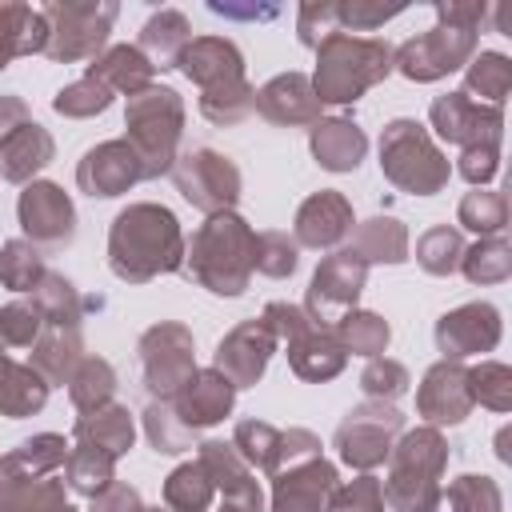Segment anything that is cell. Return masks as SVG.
I'll use <instances>...</instances> for the list:
<instances>
[{
	"instance_id": "6da1fadb",
	"label": "cell",
	"mask_w": 512,
	"mask_h": 512,
	"mask_svg": "<svg viewBox=\"0 0 512 512\" xmlns=\"http://www.w3.org/2000/svg\"><path fill=\"white\" fill-rule=\"evenodd\" d=\"M108 264L128 284L176 272L184 264V236L176 216L160 204H128L108 232Z\"/></svg>"
},
{
	"instance_id": "83f0119b",
	"label": "cell",
	"mask_w": 512,
	"mask_h": 512,
	"mask_svg": "<svg viewBox=\"0 0 512 512\" xmlns=\"http://www.w3.org/2000/svg\"><path fill=\"white\" fill-rule=\"evenodd\" d=\"M364 152H368V140H364V132L352 120L336 116V120L312 124V156L320 160V168H328V172H352L364 160Z\"/></svg>"
},
{
	"instance_id": "7c38bea8",
	"label": "cell",
	"mask_w": 512,
	"mask_h": 512,
	"mask_svg": "<svg viewBox=\"0 0 512 512\" xmlns=\"http://www.w3.org/2000/svg\"><path fill=\"white\" fill-rule=\"evenodd\" d=\"M172 180H176L180 196H184L188 204H196L200 212H208V216L232 212V204H236V196H240V172H236V164H232L228 156L212 152V148L176 156Z\"/></svg>"
},
{
	"instance_id": "7dc6e473",
	"label": "cell",
	"mask_w": 512,
	"mask_h": 512,
	"mask_svg": "<svg viewBox=\"0 0 512 512\" xmlns=\"http://www.w3.org/2000/svg\"><path fill=\"white\" fill-rule=\"evenodd\" d=\"M252 272H264L272 280H284L296 272V240L288 232H260L252 244Z\"/></svg>"
},
{
	"instance_id": "c3c4849f",
	"label": "cell",
	"mask_w": 512,
	"mask_h": 512,
	"mask_svg": "<svg viewBox=\"0 0 512 512\" xmlns=\"http://www.w3.org/2000/svg\"><path fill=\"white\" fill-rule=\"evenodd\" d=\"M508 220V200L500 192H468L460 200V224L484 236H500Z\"/></svg>"
},
{
	"instance_id": "e0dca14e",
	"label": "cell",
	"mask_w": 512,
	"mask_h": 512,
	"mask_svg": "<svg viewBox=\"0 0 512 512\" xmlns=\"http://www.w3.org/2000/svg\"><path fill=\"white\" fill-rule=\"evenodd\" d=\"M272 352H276V336L268 332V324H264V320H244V324H236V328L220 340L212 368H216L232 388H248V384L260 380V372H264V364H268Z\"/></svg>"
},
{
	"instance_id": "6f0895ef",
	"label": "cell",
	"mask_w": 512,
	"mask_h": 512,
	"mask_svg": "<svg viewBox=\"0 0 512 512\" xmlns=\"http://www.w3.org/2000/svg\"><path fill=\"white\" fill-rule=\"evenodd\" d=\"M396 12H400V4H392V8H380V4H336V24H340V32H344V24H352V32H364V28L384 24Z\"/></svg>"
},
{
	"instance_id": "4dcf8cb0",
	"label": "cell",
	"mask_w": 512,
	"mask_h": 512,
	"mask_svg": "<svg viewBox=\"0 0 512 512\" xmlns=\"http://www.w3.org/2000/svg\"><path fill=\"white\" fill-rule=\"evenodd\" d=\"M80 328H56V324H44L40 340L32 344V368L48 380V384H64L76 364L84 360L80 356Z\"/></svg>"
},
{
	"instance_id": "9f6ffc18",
	"label": "cell",
	"mask_w": 512,
	"mask_h": 512,
	"mask_svg": "<svg viewBox=\"0 0 512 512\" xmlns=\"http://www.w3.org/2000/svg\"><path fill=\"white\" fill-rule=\"evenodd\" d=\"M332 32H340L336 24V4H304L300 8V40L308 48H320Z\"/></svg>"
},
{
	"instance_id": "d6a6232c",
	"label": "cell",
	"mask_w": 512,
	"mask_h": 512,
	"mask_svg": "<svg viewBox=\"0 0 512 512\" xmlns=\"http://www.w3.org/2000/svg\"><path fill=\"white\" fill-rule=\"evenodd\" d=\"M152 64L144 60V52L140 48H128V44H120V48H112L108 56H100L96 64H88V76L92 80H100L108 92H140V88H148L152 84Z\"/></svg>"
},
{
	"instance_id": "9a60e30c",
	"label": "cell",
	"mask_w": 512,
	"mask_h": 512,
	"mask_svg": "<svg viewBox=\"0 0 512 512\" xmlns=\"http://www.w3.org/2000/svg\"><path fill=\"white\" fill-rule=\"evenodd\" d=\"M364 276H368V264L352 248H340V252L324 256L320 268H316V276H312L308 300H304L308 320L316 328H332L344 312L356 308V296L364 288Z\"/></svg>"
},
{
	"instance_id": "bcb514c9",
	"label": "cell",
	"mask_w": 512,
	"mask_h": 512,
	"mask_svg": "<svg viewBox=\"0 0 512 512\" xmlns=\"http://www.w3.org/2000/svg\"><path fill=\"white\" fill-rule=\"evenodd\" d=\"M144 432H148V440H152L156 452H188L192 440H196V432H188L176 420V412H172L168 400H152V408L144 412Z\"/></svg>"
},
{
	"instance_id": "7a4b0ae2",
	"label": "cell",
	"mask_w": 512,
	"mask_h": 512,
	"mask_svg": "<svg viewBox=\"0 0 512 512\" xmlns=\"http://www.w3.org/2000/svg\"><path fill=\"white\" fill-rule=\"evenodd\" d=\"M176 64L188 80L200 84V112L212 124L228 128V124H240L252 112L256 92L244 80V60H240L232 40H224V36L188 40V48L180 52Z\"/></svg>"
},
{
	"instance_id": "ab89813d",
	"label": "cell",
	"mask_w": 512,
	"mask_h": 512,
	"mask_svg": "<svg viewBox=\"0 0 512 512\" xmlns=\"http://www.w3.org/2000/svg\"><path fill=\"white\" fill-rule=\"evenodd\" d=\"M428 512H500V488L488 476H460L436 492Z\"/></svg>"
},
{
	"instance_id": "cb8c5ba5",
	"label": "cell",
	"mask_w": 512,
	"mask_h": 512,
	"mask_svg": "<svg viewBox=\"0 0 512 512\" xmlns=\"http://www.w3.org/2000/svg\"><path fill=\"white\" fill-rule=\"evenodd\" d=\"M232 396H236V388H232L216 368H204V372H196L168 404H172L176 420H180L188 432H200V428H208V424H216V420H224V416L232 412Z\"/></svg>"
},
{
	"instance_id": "ba28073f",
	"label": "cell",
	"mask_w": 512,
	"mask_h": 512,
	"mask_svg": "<svg viewBox=\"0 0 512 512\" xmlns=\"http://www.w3.org/2000/svg\"><path fill=\"white\" fill-rule=\"evenodd\" d=\"M380 168L400 192L432 196L448 184V160L416 120H392L380 136Z\"/></svg>"
},
{
	"instance_id": "4fadbf2b",
	"label": "cell",
	"mask_w": 512,
	"mask_h": 512,
	"mask_svg": "<svg viewBox=\"0 0 512 512\" xmlns=\"http://www.w3.org/2000/svg\"><path fill=\"white\" fill-rule=\"evenodd\" d=\"M140 360H144V384L156 400H172L192 376V332L184 324H156L140 336Z\"/></svg>"
},
{
	"instance_id": "f5cc1de1",
	"label": "cell",
	"mask_w": 512,
	"mask_h": 512,
	"mask_svg": "<svg viewBox=\"0 0 512 512\" xmlns=\"http://www.w3.org/2000/svg\"><path fill=\"white\" fill-rule=\"evenodd\" d=\"M324 512H384V488L376 476H356L352 484H336Z\"/></svg>"
},
{
	"instance_id": "d4e9b609",
	"label": "cell",
	"mask_w": 512,
	"mask_h": 512,
	"mask_svg": "<svg viewBox=\"0 0 512 512\" xmlns=\"http://www.w3.org/2000/svg\"><path fill=\"white\" fill-rule=\"evenodd\" d=\"M252 108L272 120V124H320V100L312 92V80L300 76V72H288V76H276L268 80Z\"/></svg>"
},
{
	"instance_id": "9c48e42d",
	"label": "cell",
	"mask_w": 512,
	"mask_h": 512,
	"mask_svg": "<svg viewBox=\"0 0 512 512\" xmlns=\"http://www.w3.org/2000/svg\"><path fill=\"white\" fill-rule=\"evenodd\" d=\"M260 320L268 324V332L276 340L288 344V360H292V372L296 376H304V380H332L344 368V356L348 352L336 344V336L328 328H316L304 308L272 300Z\"/></svg>"
},
{
	"instance_id": "277c9868",
	"label": "cell",
	"mask_w": 512,
	"mask_h": 512,
	"mask_svg": "<svg viewBox=\"0 0 512 512\" xmlns=\"http://www.w3.org/2000/svg\"><path fill=\"white\" fill-rule=\"evenodd\" d=\"M392 72V48L384 40H364L348 32H332L316 48V76L312 92L320 104H352L372 84Z\"/></svg>"
},
{
	"instance_id": "5bb4252c",
	"label": "cell",
	"mask_w": 512,
	"mask_h": 512,
	"mask_svg": "<svg viewBox=\"0 0 512 512\" xmlns=\"http://www.w3.org/2000/svg\"><path fill=\"white\" fill-rule=\"evenodd\" d=\"M232 448L240 452V460L248 468H260L268 476L320 456V440L308 428H288L284 432V428H272L264 420H240L236 436H232Z\"/></svg>"
},
{
	"instance_id": "681fc988",
	"label": "cell",
	"mask_w": 512,
	"mask_h": 512,
	"mask_svg": "<svg viewBox=\"0 0 512 512\" xmlns=\"http://www.w3.org/2000/svg\"><path fill=\"white\" fill-rule=\"evenodd\" d=\"M12 460L28 472V476H52L64 460H68V444H64V436H56V432H44V436H32V440H24L16 452H12Z\"/></svg>"
},
{
	"instance_id": "6125c7cd",
	"label": "cell",
	"mask_w": 512,
	"mask_h": 512,
	"mask_svg": "<svg viewBox=\"0 0 512 512\" xmlns=\"http://www.w3.org/2000/svg\"><path fill=\"white\" fill-rule=\"evenodd\" d=\"M212 12H220V16H276V8H228V4H212Z\"/></svg>"
},
{
	"instance_id": "f6af8a7d",
	"label": "cell",
	"mask_w": 512,
	"mask_h": 512,
	"mask_svg": "<svg viewBox=\"0 0 512 512\" xmlns=\"http://www.w3.org/2000/svg\"><path fill=\"white\" fill-rule=\"evenodd\" d=\"M508 84H512V64L500 52H484V56L472 60V68H468V96L480 92L488 100V108H500V100L508 96Z\"/></svg>"
},
{
	"instance_id": "816d5d0a",
	"label": "cell",
	"mask_w": 512,
	"mask_h": 512,
	"mask_svg": "<svg viewBox=\"0 0 512 512\" xmlns=\"http://www.w3.org/2000/svg\"><path fill=\"white\" fill-rule=\"evenodd\" d=\"M108 104H112V92H108L100 80H92V76H84V80L60 88L56 100H52V108H56L60 116H72V120L96 116V112H104Z\"/></svg>"
},
{
	"instance_id": "60d3db41",
	"label": "cell",
	"mask_w": 512,
	"mask_h": 512,
	"mask_svg": "<svg viewBox=\"0 0 512 512\" xmlns=\"http://www.w3.org/2000/svg\"><path fill=\"white\" fill-rule=\"evenodd\" d=\"M212 496H216V488H212V480H208V472H204L200 460L180 464L168 476V484H164V504L172 512H208Z\"/></svg>"
},
{
	"instance_id": "94428289",
	"label": "cell",
	"mask_w": 512,
	"mask_h": 512,
	"mask_svg": "<svg viewBox=\"0 0 512 512\" xmlns=\"http://www.w3.org/2000/svg\"><path fill=\"white\" fill-rule=\"evenodd\" d=\"M20 124H28V108L20 96H0V140L8 132H16Z\"/></svg>"
},
{
	"instance_id": "d590c367",
	"label": "cell",
	"mask_w": 512,
	"mask_h": 512,
	"mask_svg": "<svg viewBox=\"0 0 512 512\" xmlns=\"http://www.w3.org/2000/svg\"><path fill=\"white\" fill-rule=\"evenodd\" d=\"M64 476H68V488L72 492L100 496L116 480V456L104 452V448H92V444H76V448H68Z\"/></svg>"
},
{
	"instance_id": "680465c9",
	"label": "cell",
	"mask_w": 512,
	"mask_h": 512,
	"mask_svg": "<svg viewBox=\"0 0 512 512\" xmlns=\"http://www.w3.org/2000/svg\"><path fill=\"white\" fill-rule=\"evenodd\" d=\"M496 156H500V148L496 144H472V148H464V156H460V176L464 180H472V184H484V180H492L496 176Z\"/></svg>"
},
{
	"instance_id": "30bf717a",
	"label": "cell",
	"mask_w": 512,
	"mask_h": 512,
	"mask_svg": "<svg viewBox=\"0 0 512 512\" xmlns=\"http://www.w3.org/2000/svg\"><path fill=\"white\" fill-rule=\"evenodd\" d=\"M400 428H404V416H400L392 404L368 400V404L352 408V412L344 416V424L336 428V452H340V460H344L348 468L368 472V468H376V464L388 460L392 436H396Z\"/></svg>"
},
{
	"instance_id": "8992f818",
	"label": "cell",
	"mask_w": 512,
	"mask_h": 512,
	"mask_svg": "<svg viewBox=\"0 0 512 512\" xmlns=\"http://www.w3.org/2000/svg\"><path fill=\"white\" fill-rule=\"evenodd\" d=\"M128 144L144 168V180L172 172L176 164V140L184 128V104L172 88L148 84L128 96Z\"/></svg>"
},
{
	"instance_id": "b9f144b4",
	"label": "cell",
	"mask_w": 512,
	"mask_h": 512,
	"mask_svg": "<svg viewBox=\"0 0 512 512\" xmlns=\"http://www.w3.org/2000/svg\"><path fill=\"white\" fill-rule=\"evenodd\" d=\"M44 256L36 244L28 240H8L0 248V284L12 288V292H36L40 280H44Z\"/></svg>"
},
{
	"instance_id": "ac0fdd59",
	"label": "cell",
	"mask_w": 512,
	"mask_h": 512,
	"mask_svg": "<svg viewBox=\"0 0 512 512\" xmlns=\"http://www.w3.org/2000/svg\"><path fill=\"white\" fill-rule=\"evenodd\" d=\"M432 128L448 144H496L500 140V108H484L468 92H448L432 100Z\"/></svg>"
},
{
	"instance_id": "836d02e7",
	"label": "cell",
	"mask_w": 512,
	"mask_h": 512,
	"mask_svg": "<svg viewBox=\"0 0 512 512\" xmlns=\"http://www.w3.org/2000/svg\"><path fill=\"white\" fill-rule=\"evenodd\" d=\"M188 48V20L176 12V8H164L160 16H152L148 24H144V32H140V52H144V60L156 68H168V64H176L180 60V52Z\"/></svg>"
},
{
	"instance_id": "e575fe53",
	"label": "cell",
	"mask_w": 512,
	"mask_h": 512,
	"mask_svg": "<svg viewBox=\"0 0 512 512\" xmlns=\"http://www.w3.org/2000/svg\"><path fill=\"white\" fill-rule=\"evenodd\" d=\"M352 252H356L364 264H380V260H384V264H400V260H408V232L400 228V220L376 216V220H368V224L356 228Z\"/></svg>"
},
{
	"instance_id": "3957f363",
	"label": "cell",
	"mask_w": 512,
	"mask_h": 512,
	"mask_svg": "<svg viewBox=\"0 0 512 512\" xmlns=\"http://www.w3.org/2000/svg\"><path fill=\"white\" fill-rule=\"evenodd\" d=\"M252 244L256 232L236 212H216L196 228L192 244L184 248L188 276L216 296H240L252 280Z\"/></svg>"
},
{
	"instance_id": "f1b7e54d",
	"label": "cell",
	"mask_w": 512,
	"mask_h": 512,
	"mask_svg": "<svg viewBox=\"0 0 512 512\" xmlns=\"http://www.w3.org/2000/svg\"><path fill=\"white\" fill-rule=\"evenodd\" d=\"M48 388L52 384L32 364H20V360L0 352V416L20 420V416L40 412L48 400Z\"/></svg>"
},
{
	"instance_id": "44dd1931",
	"label": "cell",
	"mask_w": 512,
	"mask_h": 512,
	"mask_svg": "<svg viewBox=\"0 0 512 512\" xmlns=\"http://www.w3.org/2000/svg\"><path fill=\"white\" fill-rule=\"evenodd\" d=\"M472 384H468V368H460L456 360H440L424 372V384L416 392V408L428 424H460L472 412Z\"/></svg>"
},
{
	"instance_id": "5b68a950",
	"label": "cell",
	"mask_w": 512,
	"mask_h": 512,
	"mask_svg": "<svg viewBox=\"0 0 512 512\" xmlns=\"http://www.w3.org/2000/svg\"><path fill=\"white\" fill-rule=\"evenodd\" d=\"M388 480L384 488V504H392L396 512H428L436 492H440V472L448 464V444L436 428H416L408 432L392 452H388Z\"/></svg>"
},
{
	"instance_id": "4316f807",
	"label": "cell",
	"mask_w": 512,
	"mask_h": 512,
	"mask_svg": "<svg viewBox=\"0 0 512 512\" xmlns=\"http://www.w3.org/2000/svg\"><path fill=\"white\" fill-rule=\"evenodd\" d=\"M48 160H52V136L36 120L20 124L0 140V180L8 184H28Z\"/></svg>"
},
{
	"instance_id": "d6986e66",
	"label": "cell",
	"mask_w": 512,
	"mask_h": 512,
	"mask_svg": "<svg viewBox=\"0 0 512 512\" xmlns=\"http://www.w3.org/2000/svg\"><path fill=\"white\" fill-rule=\"evenodd\" d=\"M136 180H144V168L128 140H104V144L88 148L76 168V184L88 196H120Z\"/></svg>"
},
{
	"instance_id": "8fae6325",
	"label": "cell",
	"mask_w": 512,
	"mask_h": 512,
	"mask_svg": "<svg viewBox=\"0 0 512 512\" xmlns=\"http://www.w3.org/2000/svg\"><path fill=\"white\" fill-rule=\"evenodd\" d=\"M40 16L48 20L44 52L52 60H84L108 40L116 4H44Z\"/></svg>"
},
{
	"instance_id": "db71d44e",
	"label": "cell",
	"mask_w": 512,
	"mask_h": 512,
	"mask_svg": "<svg viewBox=\"0 0 512 512\" xmlns=\"http://www.w3.org/2000/svg\"><path fill=\"white\" fill-rule=\"evenodd\" d=\"M468 384H472V400L496 408V412H508L512 408V372L504 364H480L468 372Z\"/></svg>"
},
{
	"instance_id": "52a82bcc",
	"label": "cell",
	"mask_w": 512,
	"mask_h": 512,
	"mask_svg": "<svg viewBox=\"0 0 512 512\" xmlns=\"http://www.w3.org/2000/svg\"><path fill=\"white\" fill-rule=\"evenodd\" d=\"M440 24L408 44H400L396 52V68L408 80H436L452 68H460L476 44V24L484 16V8L476 4H436Z\"/></svg>"
},
{
	"instance_id": "f35d334b",
	"label": "cell",
	"mask_w": 512,
	"mask_h": 512,
	"mask_svg": "<svg viewBox=\"0 0 512 512\" xmlns=\"http://www.w3.org/2000/svg\"><path fill=\"white\" fill-rule=\"evenodd\" d=\"M112 392H116V372L100 356H84L76 364V372L68 376V396H72V404L80 412H92V408L112 404Z\"/></svg>"
},
{
	"instance_id": "f907efd6",
	"label": "cell",
	"mask_w": 512,
	"mask_h": 512,
	"mask_svg": "<svg viewBox=\"0 0 512 512\" xmlns=\"http://www.w3.org/2000/svg\"><path fill=\"white\" fill-rule=\"evenodd\" d=\"M44 332V320L32 304H8L0 308V352L12 356L16 348H32Z\"/></svg>"
},
{
	"instance_id": "7bdbcfd3",
	"label": "cell",
	"mask_w": 512,
	"mask_h": 512,
	"mask_svg": "<svg viewBox=\"0 0 512 512\" xmlns=\"http://www.w3.org/2000/svg\"><path fill=\"white\" fill-rule=\"evenodd\" d=\"M416 260H420V268L432 272V276H448V272H456L460 260H464V240H460V232L448 228V224L428 228V232L416 240Z\"/></svg>"
},
{
	"instance_id": "7402d4cb",
	"label": "cell",
	"mask_w": 512,
	"mask_h": 512,
	"mask_svg": "<svg viewBox=\"0 0 512 512\" xmlns=\"http://www.w3.org/2000/svg\"><path fill=\"white\" fill-rule=\"evenodd\" d=\"M496 340H500V312L492 304H464L436 324V348L444 352V360L492 352Z\"/></svg>"
},
{
	"instance_id": "8d00e7d4",
	"label": "cell",
	"mask_w": 512,
	"mask_h": 512,
	"mask_svg": "<svg viewBox=\"0 0 512 512\" xmlns=\"http://www.w3.org/2000/svg\"><path fill=\"white\" fill-rule=\"evenodd\" d=\"M32 308L40 312L44 324H56V328H80V312H84L72 280L56 276V272H44L40 288L32 292Z\"/></svg>"
},
{
	"instance_id": "be15d7a7",
	"label": "cell",
	"mask_w": 512,
	"mask_h": 512,
	"mask_svg": "<svg viewBox=\"0 0 512 512\" xmlns=\"http://www.w3.org/2000/svg\"><path fill=\"white\" fill-rule=\"evenodd\" d=\"M144 512H160V508H144Z\"/></svg>"
},
{
	"instance_id": "2e32d148",
	"label": "cell",
	"mask_w": 512,
	"mask_h": 512,
	"mask_svg": "<svg viewBox=\"0 0 512 512\" xmlns=\"http://www.w3.org/2000/svg\"><path fill=\"white\" fill-rule=\"evenodd\" d=\"M20 224H24V236L28 244L36 248H60L72 240L76 232V212H72V200L56 188V184H28L20 192Z\"/></svg>"
},
{
	"instance_id": "603a6c76",
	"label": "cell",
	"mask_w": 512,
	"mask_h": 512,
	"mask_svg": "<svg viewBox=\"0 0 512 512\" xmlns=\"http://www.w3.org/2000/svg\"><path fill=\"white\" fill-rule=\"evenodd\" d=\"M332 488H336V468L324 456L292 464L272 480V512H324Z\"/></svg>"
},
{
	"instance_id": "74e56055",
	"label": "cell",
	"mask_w": 512,
	"mask_h": 512,
	"mask_svg": "<svg viewBox=\"0 0 512 512\" xmlns=\"http://www.w3.org/2000/svg\"><path fill=\"white\" fill-rule=\"evenodd\" d=\"M332 336H336V344L344 348V352H356V356H380L384 348H388V324L376 316V312H344L332 328H328Z\"/></svg>"
},
{
	"instance_id": "1f68e13d",
	"label": "cell",
	"mask_w": 512,
	"mask_h": 512,
	"mask_svg": "<svg viewBox=\"0 0 512 512\" xmlns=\"http://www.w3.org/2000/svg\"><path fill=\"white\" fill-rule=\"evenodd\" d=\"M132 440H136L132 416L120 404H104V408L80 412V420H76V444H92V448H104L112 456H124L132 448Z\"/></svg>"
},
{
	"instance_id": "ffe728a7",
	"label": "cell",
	"mask_w": 512,
	"mask_h": 512,
	"mask_svg": "<svg viewBox=\"0 0 512 512\" xmlns=\"http://www.w3.org/2000/svg\"><path fill=\"white\" fill-rule=\"evenodd\" d=\"M200 464L212 480V488L224 496L220 508L228 512H264V496L252 480V468L240 460V452L224 440H204L200 444Z\"/></svg>"
},
{
	"instance_id": "11a10c76",
	"label": "cell",
	"mask_w": 512,
	"mask_h": 512,
	"mask_svg": "<svg viewBox=\"0 0 512 512\" xmlns=\"http://www.w3.org/2000/svg\"><path fill=\"white\" fill-rule=\"evenodd\" d=\"M360 388L372 400H396V396L408 392V372H404V364H396L388 356H372L364 376H360Z\"/></svg>"
},
{
	"instance_id": "91938a15",
	"label": "cell",
	"mask_w": 512,
	"mask_h": 512,
	"mask_svg": "<svg viewBox=\"0 0 512 512\" xmlns=\"http://www.w3.org/2000/svg\"><path fill=\"white\" fill-rule=\"evenodd\" d=\"M92 512H144V504H140L136 488L112 480L100 496H92Z\"/></svg>"
},
{
	"instance_id": "e7e4bbea",
	"label": "cell",
	"mask_w": 512,
	"mask_h": 512,
	"mask_svg": "<svg viewBox=\"0 0 512 512\" xmlns=\"http://www.w3.org/2000/svg\"><path fill=\"white\" fill-rule=\"evenodd\" d=\"M220 512H228V508H220Z\"/></svg>"
},
{
	"instance_id": "f546056e",
	"label": "cell",
	"mask_w": 512,
	"mask_h": 512,
	"mask_svg": "<svg viewBox=\"0 0 512 512\" xmlns=\"http://www.w3.org/2000/svg\"><path fill=\"white\" fill-rule=\"evenodd\" d=\"M44 44H48V20H44L36 8L0 4V72H4L16 56L44 52Z\"/></svg>"
},
{
	"instance_id": "484cf974",
	"label": "cell",
	"mask_w": 512,
	"mask_h": 512,
	"mask_svg": "<svg viewBox=\"0 0 512 512\" xmlns=\"http://www.w3.org/2000/svg\"><path fill=\"white\" fill-rule=\"evenodd\" d=\"M348 228H352V204L332 188L308 196L296 212V244L304 248H332L348 236Z\"/></svg>"
},
{
	"instance_id": "ee69618b",
	"label": "cell",
	"mask_w": 512,
	"mask_h": 512,
	"mask_svg": "<svg viewBox=\"0 0 512 512\" xmlns=\"http://www.w3.org/2000/svg\"><path fill=\"white\" fill-rule=\"evenodd\" d=\"M460 268H464V276H468L472 284H500V280H508L512 256H508L504 232L492 236V240H480L476 248H468L464 260H460Z\"/></svg>"
}]
</instances>
